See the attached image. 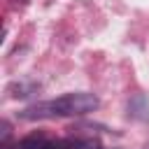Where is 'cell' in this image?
I'll return each mask as SVG.
<instances>
[{"label":"cell","instance_id":"1","mask_svg":"<svg viewBox=\"0 0 149 149\" xmlns=\"http://www.w3.org/2000/svg\"><path fill=\"white\" fill-rule=\"evenodd\" d=\"M100 100L93 95V93H86V91H77V93H65L61 98H54V100H44V102H37V105H30L26 107L19 116L21 119H61V116H81V114H88L93 109H98Z\"/></svg>","mask_w":149,"mask_h":149},{"label":"cell","instance_id":"3","mask_svg":"<svg viewBox=\"0 0 149 149\" xmlns=\"http://www.w3.org/2000/svg\"><path fill=\"white\" fill-rule=\"evenodd\" d=\"M61 149H102V144L93 137H70L61 142Z\"/></svg>","mask_w":149,"mask_h":149},{"label":"cell","instance_id":"2","mask_svg":"<svg viewBox=\"0 0 149 149\" xmlns=\"http://www.w3.org/2000/svg\"><path fill=\"white\" fill-rule=\"evenodd\" d=\"M19 149H61V142L42 135V133H35V135H28L19 142Z\"/></svg>","mask_w":149,"mask_h":149}]
</instances>
